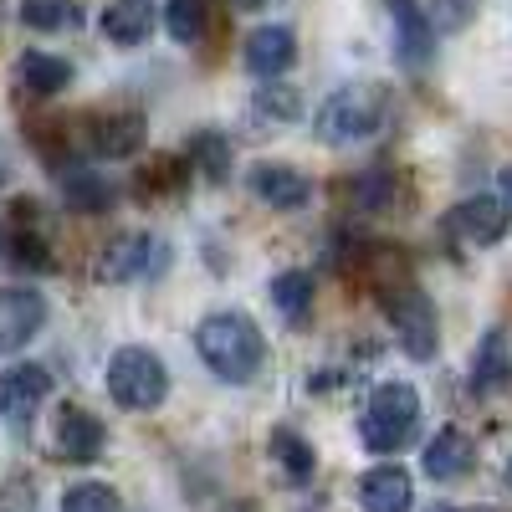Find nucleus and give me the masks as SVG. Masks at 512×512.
Listing matches in <instances>:
<instances>
[{
  "instance_id": "nucleus-8",
  "label": "nucleus",
  "mask_w": 512,
  "mask_h": 512,
  "mask_svg": "<svg viewBox=\"0 0 512 512\" xmlns=\"http://www.w3.org/2000/svg\"><path fill=\"white\" fill-rule=\"evenodd\" d=\"M507 221H512V210L502 205V195H472V200H461L451 210V236L466 241V246H492L507 236Z\"/></svg>"
},
{
  "instance_id": "nucleus-13",
  "label": "nucleus",
  "mask_w": 512,
  "mask_h": 512,
  "mask_svg": "<svg viewBox=\"0 0 512 512\" xmlns=\"http://www.w3.org/2000/svg\"><path fill=\"white\" fill-rule=\"evenodd\" d=\"M410 472H400V466H374V472L359 477V507L364 512H410Z\"/></svg>"
},
{
  "instance_id": "nucleus-9",
  "label": "nucleus",
  "mask_w": 512,
  "mask_h": 512,
  "mask_svg": "<svg viewBox=\"0 0 512 512\" xmlns=\"http://www.w3.org/2000/svg\"><path fill=\"white\" fill-rule=\"evenodd\" d=\"M47 395H52V374L41 364H11L6 374H0V415H6L11 425H26Z\"/></svg>"
},
{
  "instance_id": "nucleus-14",
  "label": "nucleus",
  "mask_w": 512,
  "mask_h": 512,
  "mask_svg": "<svg viewBox=\"0 0 512 512\" xmlns=\"http://www.w3.org/2000/svg\"><path fill=\"white\" fill-rule=\"evenodd\" d=\"M103 441H108V431H103L98 415L77 410V405L62 410V420H57V451H62V461H93L103 451Z\"/></svg>"
},
{
  "instance_id": "nucleus-28",
  "label": "nucleus",
  "mask_w": 512,
  "mask_h": 512,
  "mask_svg": "<svg viewBox=\"0 0 512 512\" xmlns=\"http://www.w3.org/2000/svg\"><path fill=\"white\" fill-rule=\"evenodd\" d=\"M436 26H446V31H456V26H466V16H472V6L477 0H436Z\"/></svg>"
},
{
  "instance_id": "nucleus-32",
  "label": "nucleus",
  "mask_w": 512,
  "mask_h": 512,
  "mask_svg": "<svg viewBox=\"0 0 512 512\" xmlns=\"http://www.w3.org/2000/svg\"><path fill=\"white\" fill-rule=\"evenodd\" d=\"M236 6H241V11H251V6H262V0H236Z\"/></svg>"
},
{
  "instance_id": "nucleus-31",
  "label": "nucleus",
  "mask_w": 512,
  "mask_h": 512,
  "mask_svg": "<svg viewBox=\"0 0 512 512\" xmlns=\"http://www.w3.org/2000/svg\"><path fill=\"white\" fill-rule=\"evenodd\" d=\"M11 180V164H6V144H0V185Z\"/></svg>"
},
{
  "instance_id": "nucleus-30",
  "label": "nucleus",
  "mask_w": 512,
  "mask_h": 512,
  "mask_svg": "<svg viewBox=\"0 0 512 512\" xmlns=\"http://www.w3.org/2000/svg\"><path fill=\"white\" fill-rule=\"evenodd\" d=\"M431 512H497V507H431Z\"/></svg>"
},
{
  "instance_id": "nucleus-1",
  "label": "nucleus",
  "mask_w": 512,
  "mask_h": 512,
  "mask_svg": "<svg viewBox=\"0 0 512 512\" xmlns=\"http://www.w3.org/2000/svg\"><path fill=\"white\" fill-rule=\"evenodd\" d=\"M195 349L205 359V369L226 379V384H251L262 374L267 344H262V328H256L246 313H210L195 328Z\"/></svg>"
},
{
  "instance_id": "nucleus-3",
  "label": "nucleus",
  "mask_w": 512,
  "mask_h": 512,
  "mask_svg": "<svg viewBox=\"0 0 512 512\" xmlns=\"http://www.w3.org/2000/svg\"><path fill=\"white\" fill-rule=\"evenodd\" d=\"M108 395H113V405L134 410V415L159 410L164 395H169V374H164L159 354L144 349V344L118 349V354L108 359Z\"/></svg>"
},
{
  "instance_id": "nucleus-12",
  "label": "nucleus",
  "mask_w": 512,
  "mask_h": 512,
  "mask_svg": "<svg viewBox=\"0 0 512 512\" xmlns=\"http://www.w3.org/2000/svg\"><path fill=\"white\" fill-rule=\"evenodd\" d=\"M297 62V36L287 26H256L246 41V67L256 77H282Z\"/></svg>"
},
{
  "instance_id": "nucleus-21",
  "label": "nucleus",
  "mask_w": 512,
  "mask_h": 512,
  "mask_svg": "<svg viewBox=\"0 0 512 512\" xmlns=\"http://www.w3.org/2000/svg\"><path fill=\"white\" fill-rule=\"evenodd\" d=\"M205 0H169L164 6V26H169V36L180 41V47H195V41L205 36Z\"/></svg>"
},
{
  "instance_id": "nucleus-20",
  "label": "nucleus",
  "mask_w": 512,
  "mask_h": 512,
  "mask_svg": "<svg viewBox=\"0 0 512 512\" xmlns=\"http://www.w3.org/2000/svg\"><path fill=\"white\" fill-rule=\"evenodd\" d=\"M272 456H277V466H282V477H287V482H308V477H313V466H318L313 446L297 436L292 425H277V431H272Z\"/></svg>"
},
{
  "instance_id": "nucleus-33",
  "label": "nucleus",
  "mask_w": 512,
  "mask_h": 512,
  "mask_svg": "<svg viewBox=\"0 0 512 512\" xmlns=\"http://www.w3.org/2000/svg\"><path fill=\"white\" fill-rule=\"evenodd\" d=\"M226 512H256V507H246V502H236V507H226Z\"/></svg>"
},
{
  "instance_id": "nucleus-4",
  "label": "nucleus",
  "mask_w": 512,
  "mask_h": 512,
  "mask_svg": "<svg viewBox=\"0 0 512 512\" xmlns=\"http://www.w3.org/2000/svg\"><path fill=\"white\" fill-rule=\"evenodd\" d=\"M384 313H390V328L400 333V349L410 359H436V349H441V318H436V303L420 287L384 292Z\"/></svg>"
},
{
  "instance_id": "nucleus-24",
  "label": "nucleus",
  "mask_w": 512,
  "mask_h": 512,
  "mask_svg": "<svg viewBox=\"0 0 512 512\" xmlns=\"http://www.w3.org/2000/svg\"><path fill=\"white\" fill-rule=\"evenodd\" d=\"M21 21L31 31H62L77 21V11L67 6V0H21Z\"/></svg>"
},
{
  "instance_id": "nucleus-23",
  "label": "nucleus",
  "mask_w": 512,
  "mask_h": 512,
  "mask_svg": "<svg viewBox=\"0 0 512 512\" xmlns=\"http://www.w3.org/2000/svg\"><path fill=\"white\" fill-rule=\"evenodd\" d=\"M62 512H118V492L108 482H77V487H67Z\"/></svg>"
},
{
  "instance_id": "nucleus-18",
  "label": "nucleus",
  "mask_w": 512,
  "mask_h": 512,
  "mask_svg": "<svg viewBox=\"0 0 512 512\" xmlns=\"http://www.w3.org/2000/svg\"><path fill=\"white\" fill-rule=\"evenodd\" d=\"M16 72H21V88L36 93V98H57L67 82H72V62L67 57H52V52H26Z\"/></svg>"
},
{
  "instance_id": "nucleus-17",
  "label": "nucleus",
  "mask_w": 512,
  "mask_h": 512,
  "mask_svg": "<svg viewBox=\"0 0 512 512\" xmlns=\"http://www.w3.org/2000/svg\"><path fill=\"white\" fill-rule=\"evenodd\" d=\"M507 379H512V354H507V333H502V328H492V333L482 338L477 359H472V390H477V395H492V390H502Z\"/></svg>"
},
{
  "instance_id": "nucleus-6",
  "label": "nucleus",
  "mask_w": 512,
  "mask_h": 512,
  "mask_svg": "<svg viewBox=\"0 0 512 512\" xmlns=\"http://www.w3.org/2000/svg\"><path fill=\"white\" fill-rule=\"evenodd\" d=\"M47 323V297L31 287H0V354L26 349Z\"/></svg>"
},
{
  "instance_id": "nucleus-11",
  "label": "nucleus",
  "mask_w": 512,
  "mask_h": 512,
  "mask_svg": "<svg viewBox=\"0 0 512 512\" xmlns=\"http://www.w3.org/2000/svg\"><path fill=\"white\" fill-rule=\"evenodd\" d=\"M251 190H256V200H267L272 210H297L313 195L308 175H303V169H292V164H256L251 169Z\"/></svg>"
},
{
  "instance_id": "nucleus-34",
  "label": "nucleus",
  "mask_w": 512,
  "mask_h": 512,
  "mask_svg": "<svg viewBox=\"0 0 512 512\" xmlns=\"http://www.w3.org/2000/svg\"><path fill=\"white\" fill-rule=\"evenodd\" d=\"M502 482H507V487H512V461H507V472H502Z\"/></svg>"
},
{
  "instance_id": "nucleus-19",
  "label": "nucleus",
  "mask_w": 512,
  "mask_h": 512,
  "mask_svg": "<svg viewBox=\"0 0 512 512\" xmlns=\"http://www.w3.org/2000/svg\"><path fill=\"white\" fill-rule=\"evenodd\" d=\"M390 16H395V31H400V57L410 67H420L431 57V21H425V11L415 0H390Z\"/></svg>"
},
{
  "instance_id": "nucleus-10",
  "label": "nucleus",
  "mask_w": 512,
  "mask_h": 512,
  "mask_svg": "<svg viewBox=\"0 0 512 512\" xmlns=\"http://www.w3.org/2000/svg\"><path fill=\"white\" fill-rule=\"evenodd\" d=\"M472 461H477V446H472V436H466L461 425H446V431H436L431 446H425V456H420V466H425V477H431V482H456V477H466V472H472Z\"/></svg>"
},
{
  "instance_id": "nucleus-26",
  "label": "nucleus",
  "mask_w": 512,
  "mask_h": 512,
  "mask_svg": "<svg viewBox=\"0 0 512 512\" xmlns=\"http://www.w3.org/2000/svg\"><path fill=\"white\" fill-rule=\"evenodd\" d=\"M190 149H195V159L205 164V175H210V180H226V159H231L226 139H216V134H200Z\"/></svg>"
},
{
  "instance_id": "nucleus-7",
  "label": "nucleus",
  "mask_w": 512,
  "mask_h": 512,
  "mask_svg": "<svg viewBox=\"0 0 512 512\" xmlns=\"http://www.w3.org/2000/svg\"><path fill=\"white\" fill-rule=\"evenodd\" d=\"M159 262V241L149 236V231H123V236H113L103 251H98V282H134V277H144L149 267Z\"/></svg>"
},
{
  "instance_id": "nucleus-29",
  "label": "nucleus",
  "mask_w": 512,
  "mask_h": 512,
  "mask_svg": "<svg viewBox=\"0 0 512 512\" xmlns=\"http://www.w3.org/2000/svg\"><path fill=\"white\" fill-rule=\"evenodd\" d=\"M502 205L512 210V169H502Z\"/></svg>"
},
{
  "instance_id": "nucleus-27",
  "label": "nucleus",
  "mask_w": 512,
  "mask_h": 512,
  "mask_svg": "<svg viewBox=\"0 0 512 512\" xmlns=\"http://www.w3.org/2000/svg\"><path fill=\"white\" fill-rule=\"evenodd\" d=\"M256 108L272 113V118H297V108H303V103H297V93H292V88H262Z\"/></svg>"
},
{
  "instance_id": "nucleus-16",
  "label": "nucleus",
  "mask_w": 512,
  "mask_h": 512,
  "mask_svg": "<svg viewBox=\"0 0 512 512\" xmlns=\"http://www.w3.org/2000/svg\"><path fill=\"white\" fill-rule=\"evenodd\" d=\"M144 149V118L139 113H108L93 123V154L103 159H128Z\"/></svg>"
},
{
  "instance_id": "nucleus-15",
  "label": "nucleus",
  "mask_w": 512,
  "mask_h": 512,
  "mask_svg": "<svg viewBox=\"0 0 512 512\" xmlns=\"http://www.w3.org/2000/svg\"><path fill=\"white\" fill-rule=\"evenodd\" d=\"M103 36L118 47H144L154 36V0H113L103 11Z\"/></svg>"
},
{
  "instance_id": "nucleus-22",
  "label": "nucleus",
  "mask_w": 512,
  "mask_h": 512,
  "mask_svg": "<svg viewBox=\"0 0 512 512\" xmlns=\"http://www.w3.org/2000/svg\"><path fill=\"white\" fill-rule=\"evenodd\" d=\"M272 303H277L282 318H303L313 308V277L308 272H282L272 282Z\"/></svg>"
},
{
  "instance_id": "nucleus-2",
  "label": "nucleus",
  "mask_w": 512,
  "mask_h": 512,
  "mask_svg": "<svg viewBox=\"0 0 512 512\" xmlns=\"http://www.w3.org/2000/svg\"><path fill=\"white\" fill-rule=\"evenodd\" d=\"M415 425H420V395H415V384H379V390L369 395V410L359 420V436L369 451L379 456H390L400 451L410 436H415Z\"/></svg>"
},
{
  "instance_id": "nucleus-5",
  "label": "nucleus",
  "mask_w": 512,
  "mask_h": 512,
  "mask_svg": "<svg viewBox=\"0 0 512 512\" xmlns=\"http://www.w3.org/2000/svg\"><path fill=\"white\" fill-rule=\"evenodd\" d=\"M379 93L374 88H338L323 108H318V139L323 144H354V139H369L379 128Z\"/></svg>"
},
{
  "instance_id": "nucleus-25",
  "label": "nucleus",
  "mask_w": 512,
  "mask_h": 512,
  "mask_svg": "<svg viewBox=\"0 0 512 512\" xmlns=\"http://www.w3.org/2000/svg\"><path fill=\"white\" fill-rule=\"evenodd\" d=\"M67 200L77 210H88V216H98V210L113 200V190L103 180H88V175H77V169H67Z\"/></svg>"
}]
</instances>
